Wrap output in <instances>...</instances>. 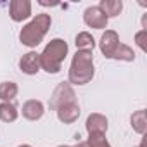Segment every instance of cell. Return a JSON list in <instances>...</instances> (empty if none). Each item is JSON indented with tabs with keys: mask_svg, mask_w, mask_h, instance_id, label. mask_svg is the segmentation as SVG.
Listing matches in <instances>:
<instances>
[{
	"mask_svg": "<svg viewBox=\"0 0 147 147\" xmlns=\"http://www.w3.org/2000/svg\"><path fill=\"white\" fill-rule=\"evenodd\" d=\"M94 78V55L92 52L78 50L69 66V85H85Z\"/></svg>",
	"mask_w": 147,
	"mask_h": 147,
	"instance_id": "1",
	"label": "cell"
},
{
	"mask_svg": "<svg viewBox=\"0 0 147 147\" xmlns=\"http://www.w3.org/2000/svg\"><path fill=\"white\" fill-rule=\"evenodd\" d=\"M66 55H67V43L61 38H54L40 54V67H43L47 73L55 75L61 71V64Z\"/></svg>",
	"mask_w": 147,
	"mask_h": 147,
	"instance_id": "2",
	"label": "cell"
},
{
	"mask_svg": "<svg viewBox=\"0 0 147 147\" xmlns=\"http://www.w3.org/2000/svg\"><path fill=\"white\" fill-rule=\"evenodd\" d=\"M52 24V19L49 14H36V18H33L19 33V40L23 45L26 47H36L43 36L47 35L49 28Z\"/></svg>",
	"mask_w": 147,
	"mask_h": 147,
	"instance_id": "3",
	"label": "cell"
},
{
	"mask_svg": "<svg viewBox=\"0 0 147 147\" xmlns=\"http://www.w3.org/2000/svg\"><path fill=\"white\" fill-rule=\"evenodd\" d=\"M69 102H76V95H75V90L71 88V85L67 82H62L55 87L52 97H50V102H49V107L52 111H57L61 106L64 104H69Z\"/></svg>",
	"mask_w": 147,
	"mask_h": 147,
	"instance_id": "4",
	"label": "cell"
},
{
	"mask_svg": "<svg viewBox=\"0 0 147 147\" xmlns=\"http://www.w3.org/2000/svg\"><path fill=\"white\" fill-rule=\"evenodd\" d=\"M9 14L11 19L16 23H21L31 16V2L30 0H12L9 4Z\"/></svg>",
	"mask_w": 147,
	"mask_h": 147,
	"instance_id": "5",
	"label": "cell"
},
{
	"mask_svg": "<svg viewBox=\"0 0 147 147\" xmlns=\"http://www.w3.org/2000/svg\"><path fill=\"white\" fill-rule=\"evenodd\" d=\"M83 21L87 26L90 28H95V30H104L107 26V18L106 14L99 9V7H88L85 9V14H83Z\"/></svg>",
	"mask_w": 147,
	"mask_h": 147,
	"instance_id": "6",
	"label": "cell"
},
{
	"mask_svg": "<svg viewBox=\"0 0 147 147\" xmlns=\"http://www.w3.org/2000/svg\"><path fill=\"white\" fill-rule=\"evenodd\" d=\"M99 45H100V52L104 54V57L111 59L113 54H114V50H116L118 45H119V36H118V33L113 31V30H106V33L102 35Z\"/></svg>",
	"mask_w": 147,
	"mask_h": 147,
	"instance_id": "7",
	"label": "cell"
},
{
	"mask_svg": "<svg viewBox=\"0 0 147 147\" xmlns=\"http://www.w3.org/2000/svg\"><path fill=\"white\" fill-rule=\"evenodd\" d=\"M87 131L88 135H104L107 131V118L102 114H90L87 118Z\"/></svg>",
	"mask_w": 147,
	"mask_h": 147,
	"instance_id": "8",
	"label": "cell"
},
{
	"mask_svg": "<svg viewBox=\"0 0 147 147\" xmlns=\"http://www.w3.org/2000/svg\"><path fill=\"white\" fill-rule=\"evenodd\" d=\"M19 67L26 75H36L40 71V54H36V52L24 54L19 61Z\"/></svg>",
	"mask_w": 147,
	"mask_h": 147,
	"instance_id": "9",
	"label": "cell"
},
{
	"mask_svg": "<svg viewBox=\"0 0 147 147\" xmlns=\"http://www.w3.org/2000/svg\"><path fill=\"white\" fill-rule=\"evenodd\" d=\"M78 116H80V106L76 102L64 104L57 109V118L62 123H75L78 119Z\"/></svg>",
	"mask_w": 147,
	"mask_h": 147,
	"instance_id": "10",
	"label": "cell"
},
{
	"mask_svg": "<svg viewBox=\"0 0 147 147\" xmlns=\"http://www.w3.org/2000/svg\"><path fill=\"white\" fill-rule=\"evenodd\" d=\"M23 116L30 121H36L43 116V104L40 100H28L23 104Z\"/></svg>",
	"mask_w": 147,
	"mask_h": 147,
	"instance_id": "11",
	"label": "cell"
},
{
	"mask_svg": "<svg viewBox=\"0 0 147 147\" xmlns=\"http://www.w3.org/2000/svg\"><path fill=\"white\" fill-rule=\"evenodd\" d=\"M104 14H106V18L109 19V18H114V16H118L119 12H121V9H123V2L121 0H100V4L97 5Z\"/></svg>",
	"mask_w": 147,
	"mask_h": 147,
	"instance_id": "12",
	"label": "cell"
},
{
	"mask_svg": "<svg viewBox=\"0 0 147 147\" xmlns=\"http://www.w3.org/2000/svg\"><path fill=\"white\" fill-rule=\"evenodd\" d=\"M75 43H76V49H78V50H83V52H92L94 47H95V40H94V36H92L90 33H87V31L78 33Z\"/></svg>",
	"mask_w": 147,
	"mask_h": 147,
	"instance_id": "13",
	"label": "cell"
},
{
	"mask_svg": "<svg viewBox=\"0 0 147 147\" xmlns=\"http://www.w3.org/2000/svg\"><path fill=\"white\" fill-rule=\"evenodd\" d=\"M0 119L4 123H12L18 119V109L11 102H2L0 104Z\"/></svg>",
	"mask_w": 147,
	"mask_h": 147,
	"instance_id": "14",
	"label": "cell"
},
{
	"mask_svg": "<svg viewBox=\"0 0 147 147\" xmlns=\"http://www.w3.org/2000/svg\"><path fill=\"white\" fill-rule=\"evenodd\" d=\"M131 128H133L137 133H140V135L145 133V130H147L145 109H138L137 113H133V116H131Z\"/></svg>",
	"mask_w": 147,
	"mask_h": 147,
	"instance_id": "15",
	"label": "cell"
},
{
	"mask_svg": "<svg viewBox=\"0 0 147 147\" xmlns=\"http://www.w3.org/2000/svg\"><path fill=\"white\" fill-rule=\"evenodd\" d=\"M18 95V85L14 82H4L0 83V99L4 102H9L12 99H16Z\"/></svg>",
	"mask_w": 147,
	"mask_h": 147,
	"instance_id": "16",
	"label": "cell"
},
{
	"mask_svg": "<svg viewBox=\"0 0 147 147\" xmlns=\"http://www.w3.org/2000/svg\"><path fill=\"white\" fill-rule=\"evenodd\" d=\"M111 59H118V61H126V62H131V61L135 59V52H133L128 45L119 43V45H118V49L114 50V54H113V57H111Z\"/></svg>",
	"mask_w": 147,
	"mask_h": 147,
	"instance_id": "17",
	"label": "cell"
},
{
	"mask_svg": "<svg viewBox=\"0 0 147 147\" xmlns=\"http://www.w3.org/2000/svg\"><path fill=\"white\" fill-rule=\"evenodd\" d=\"M87 144H88V147H111L104 135H90Z\"/></svg>",
	"mask_w": 147,
	"mask_h": 147,
	"instance_id": "18",
	"label": "cell"
},
{
	"mask_svg": "<svg viewBox=\"0 0 147 147\" xmlns=\"http://www.w3.org/2000/svg\"><path fill=\"white\" fill-rule=\"evenodd\" d=\"M145 36H147V30H145V28L135 35V42H137V45H138L142 50H147V45H145Z\"/></svg>",
	"mask_w": 147,
	"mask_h": 147,
	"instance_id": "19",
	"label": "cell"
},
{
	"mask_svg": "<svg viewBox=\"0 0 147 147\" xmlns=\"http://www.w3.org/2000/svg\"><path fill=\"white\" fill-rule=\"evenodd\" d=\"M76 147H88V144H87V142H80Z\"/></svg>",
	"mask_w": 147,
	"mask_h": 147,
	"instance_id": "20",
	"label": "cell"
},
{
	"mask_svg": "<svg viewBox=\"0 0 147 147\" xmlns=\"http://www.w3.org/2000/svg\"><path fill=\"white\" fill-rule=\"evenodd\" d=\"M137 147H144V142H142V144H140V145H137Z\"/></svg>",
	"mask_w": 147,
	"mask_h": 147,
	"instance_id": "21",
	"label": "cell"
},
{
	"mask_svg": "<svg viewBox=\"0 0 147 147\" xmlns=\"http://www.w3.org/2000/svg\"><path fill=\"white\" fill-rule=\"evenodd\" d=\"M19 147H31V145H19Z\"/></svg>",
	"mask_w": 147,
	"mask_h": 147,
	"instance_id": "22",
	"label": "cell"
},
{
	"mask_svg": "<svg viewBox=\"0 0 147 147\" xmlns=\"http://www.w3.org/2000/svg\"><path fill=\"white\" fill-rule=\"evenodd\" d=\"M59 147H69V145H59Z\"/></svg>",
	"mask_w": 147,
	"mask_h": 147,
	"instance_id": "23",
	"label": "cell"
}]
</instances>
